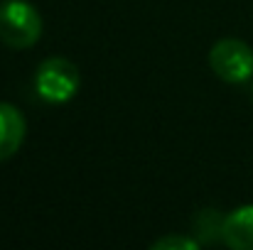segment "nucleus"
<instances>
[{"label":"nucleus","mask_w":253,"mask_h":250,"mask_svg":"<svg viewBox=\"0 0 253 250\" xmlns=\"http://www.w3.org/2000/svg\"><path fill=\"white\" fill-rule=\"evenodd\" d=\"M251 96H253V88H251Z\"/></svg>","instance_id":"obj_8"},{"label":"nucleus","mask_w":253,"mask_h":250,"mask_svg":"<svg viewBox=\"0 0 253 250\" xmlns=\"http://www.w3.org/2000/svg\"><path fill=\"white\" fill-rule=\"evenodd\" d=\"M194 228H197L199 243H214V241L221 238L224 216H219L214 209H204V211H199V216L194 218Z\"/></svg>","instance_id":"obj_6"},{"label":"nucleus","mask_w":253,"mask_h":250,"mask_svg":"<svg viewBox=\"0 0 253 250\" xmlns=\"http://www.w3.org/2000/svg\"><path fill=\"white\" fill-rule=\"evenodd\" d=\"M27 123L20 108L12 103H0V162L10 160L25 143Z\"/></svg>","instance_id":"obj_4"},{"label":"nucleus","mask_w":253,"mask_h":250,"mask_svg":"<svg viewBox=\"0 0 253 250\" xmlns=\"http://www.w3.org/2000/svg\"><path fill=\"white\" fill-rule=\"evenodd\" d=\"M42 37V17L27 0L0 2V42L10 49H27Z\"/></svg>","instance_id":"obj_1"},{"label":"nucleus","mask_w":253,"mask_h":250,"mask_svg":"<svg viewBox=\"0 0 253 250\" xmlns=\"http://www.w3.org/2000/svg\"><path fill=\"white\" fill-rule=\"evenodd\" d=\"M221 241L234 250H253V204L239 206L224 216Z\"/></svg>","instance_id":"obj_5"},{"label":"nucleus","mask_w":253,"mask_h":250,"mask_svg":"<svg viewBox=\"0 0 253 250\" xmlns=\"http://www.w3.org/2000/svg\"><path fill=\"white\" fill-rule=\"evenodd\" d=\"M79 88H82V74L69 59L52 57L37 67L35 91L44 103H54V106L67 103L79 93Z\"/></svg>","instance_id":"obj_2"},{"label":"nucleus","mask_w":253,"mask_h":250,"mask_svg":"<svg viewBox=\"0 0 253 250\" xmlns=\"http://www.w3.org/2000/svg\"><path fill=\"white\" fill-rule=\"evenodd\" d=\"M199 241L187 238V236H165L153 243V250H197Z\"/></svg>","instance_id":"obj_7"},{"label":"nucleus","mask_w":253,"mask_h":250,"mask_svg":"<svg viewBox=\"0 0 253 250\" xmlns=\"http://www.w3.org/2000/svg\"><path fill=\"white\" fill-rule=\"evenodd\" d=\"M211 71L229 83H246L253 79V49L241 39H219L209 52Z\"/></svg>","instance_id":"obj_3"}]
</instances>
